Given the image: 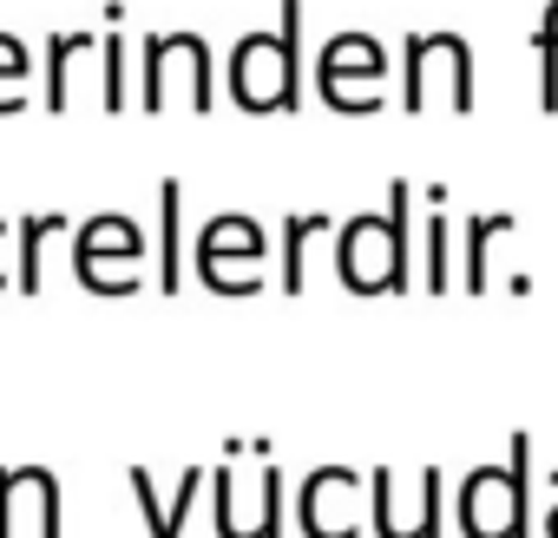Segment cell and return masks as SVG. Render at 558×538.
Masks as SVG:
<instances>
[{
	"instance_id": "1",
	"label": "cell",
	"mask_w": 558,
	"mask_h": 538,
	"mask_svg": "<svg viewBox=\"0 0 558 538\" xmlns=\"http://www.w3.org/2000/svg\"><path fill=\"white\" fill-rule=\"evenodd\" d=\"M460 538H532V433H512L506 466H473L453 492Z\"/></svg>"
},
{
	"instance_id": "2",
	"label": "cell",
	"mask_w": 558,
	"mask_h": 538,
	"mask_svg": "<svg viewBox=\"0 0 558 538\" xmlns=\"http://www.w3.org/2000/svg\"><path fill=\"white\" fill-rule=\"evenodd\" d=\"M408 184L388 191V210H362L342 223L336 236V269H342V283L355 296H395L408 290Z\"/></svg>"
},
{
	"instance_id": "3",
	"label": "cell",
	"mask_w": 558,
	"mask_h": 538,
	"mask_svg": "<svg viewBox=\"0 0 558 538\" xmlns=\"http://www.w3.org/2000/svg\"><path fill=\"white\" fill-rule=\"evenodd\" d=\"M210 518H217V538H283V473H276L269 440H256L250 486L236 479L230 460L210 473Z\"/></svg>"
},
{
	"instance_id": "4",
	"label": "cell",
	"mask_w": 558,
	"mask_h": 538,
	"mask_svg": "<svg viewBox=\"0 0 558 538\" xmlns=\"http://www.w3.org/2000/svg\"><path fill=\"white\" fill-rule=\"evenodd\" d=\"M440 505H447V479L440 466H421L401 492V473L395 466H375L368 473V518H375V538H440Z\"/></svg>"
},
{
	"instance_id": "5",
	"label": "cell",
	"mask_w": 558,
	"mask_h": 538,
	"mask_svg": "<svg viewBox=\"0 0 558 538\" xmlns=\"http://www.w3.org/2000/svg\"><path fill=\"white\" fill-rule=\"evenodd\" d=\"M368 479L355 466H316L296 486V531L303 538H362Z\"/></svg>"
},
{
	"instance_id": "6",
	"label": "cell",
	"mask_w": 558,
	"mask_h": 538,
	"mask_svg": "<svg viewBox=\"0 0 558 538\" xmlns=\"http://www.w3.org/2000/svg\"><path fill=\"white\" fill-rule=\"evenodd\" d=\"M21 505H34L40 538H66L60 473H53V466H0V538H14V531H21Z\"/></svg>"
},
{
	"instance_id": "7",
	"label": "cell",
	"mask_w": 558,
	"mask_h": 538,
	"mask_svg": "<svg viewBox=\"0 0 558 538\" xmlns=\"http://www.w3.org/2000/svg\"><path fill=\"white\" fill-rule=\"evenodd\" d=\"M125 486H132L138 518H145V531H151V538H184L191 505H197V492L210 486V473H204V466H184V473H178V486H171V492H158V486H151V473H145V466H132V473H125Z\"/></svg>"
},
{
	"instance_id": "8",
	"label": "cell",
	"mask_w": 558,
	"mask_h": 538,
	"mask_svg": "<svg viewBox=\"0 0 558 538\" xmlns=\"http://www.w3.org/2000/svg\"><path fill=\"white\" fill-rule=\"evenodd\" d=\"M99 262H119L125 277H138V262H145V236L132 217H93L80 236H73V269H80V283L93 290L99 277Z\"/></svg>"
},
{
	"instance_id": "9",
	"label": "cell",
	"mask_w": 558,
	"mask_h": 538,
	"mask_svg": "<svg viewBox=\"0 0 558 538\" xmlns=\"http://www.w3.org/2000/svg\"><path fill=\"white\" fill-rule=\"evenodd\" d=\"M263 249H269V236H263L250 217H210V223L197 230V277H204V269H217L223 256L263 262Z\"/></svg>"
},
{
	"instance_id": "10",
	"label": "cell",
	"mask_w": 558,
	"mask_h": 538,
	"mask_svg": "<svg viewBox=\"0 0 558 538\" xmlns=\"http://www.w3.org/2000/svg\"><path fill=\"white\" fill-rule=\"evenodd\" d=\"M178 210H184V184L165 178V184H158V217H165V223H158V230H165V236H158V243H165V256H158V290H165V296L184 290V223H178Z\"/></svg>"
},
{
	"instance_id": "11",
	"label": "cell",
	"mask_w": 558,
	"mask_h": 538,
	"mask_svg": "<svg viewBox=\"0 0 558 538\" xmlns=\"http://www.w3.org/2000/svg\"><path fill=\"white\" fill-rule=\"evenodd\" d=\"M53 230H66V217H60V210L21 217V256H14V290H21V296H40V249H47V236H53Z\"/></svg>"
},
{
	"instance_id": "12",
	"label": "cell",
	"mask_w": 558,
	"mask_h": 538,
	"mask_svg": "<svg viewBox=\"0 0 558 538\" xmlns=\"http://www.w3.org/2000/svg\"><path fill=\"white\" fill-rule=\"evenodd\" d=\"M316 230H329V217L323 210H303V217H290L283 223V290L296 296L303 290V249H310V236Z\"/></svg>"
},
{
	"instance_id": "13",
	"label": "cell",
	"mask_w": 558,
	"mask_h": 538,
	"mask_svg": "<svg viewBox=\"0 0 558 538\" xmlns=\"http://www.w3.org/2000/svg\"><path fill=\"white\" fill-rule=\"evenodd\" d=\"M499 230H512V210H493V217H473L466 223V290L473 296L486 290V249H493Z\"/></svg>"
},
{
	"instance_id": "14",
	"label": "cell",
	"mask_w": 558,
	"mask_h": 538,
	"mask_svg": "<svg viewBox=\"0 0 558 538\" xmlns=\"http://www.w3.org/2000/svg\"><path fill=\"white\" fill-rule=\"evenodd\" d=\"M93 40L86 34H53L47 40V112H66V66H73V53H86Z\"/></svg>"
},
{
	"instance_id": "15",
	"label": "cell",
	"mask_w": 558,
	"mask_h": 538,
	"mask_svg": "<svg viewBox=\"0 0 558 538\" xmlns=\"http://www.w3.org/2000/svg\"><path fill=\"white\" fill-rule=\"evenodd\" d=\"M165 60H171V34H151L145 40V112L165 106Z\"/></svg>"
},
{
	"instance_id": "16",
	"label": "cell",
	"mask_w": 558,
	"mask_h": 538,
	"mask_svg": "<svg viewBox=\"0 0 558 538\" xmlns=\"http://www.w3.org/2000/svg\"><path fill=\"white\" fill-rule=\"evenodd\" d=\"M453 277H447V223L440 217H427V290H447Z\"/></svg>"
},
{
	"instance_id": "17",
	"label": "cell",
	"mask_w": 558,
	"mask_h": 538,
	"mask_svg": "<svg viewBox=\"0 0 558 538\" xmlns=\"http://www.w3.org/2000/svg\"><path fill=\"white\" fill-rule=\"evenodd\" d=\"M106 106L125 112V40H119V34L106 40Z\"/></svg>"
},
{
	"instance_id": "18",
	"label": "cell",
	"mask_w": 558,
	"mask_h": 538,
	"mask_svg": "<svg viewBox=\"0 0 558 538\" xmlns=\"http://www.w3.org/2000/svg\"><path fill=\"white\" fill-rule=\"evenodd\" d=\"M27 73V47L21 40H0V80H21ZM0 112H14L8 99H0Z\"/></svg>"
},
{
	"instance_id": "19",
	"label": "cell",
	"mask_w": 558,
	"mask_h": 538,
	"mask_svg": "<svg viewBox=\"0 0 558 538\" xmlns=\"http://www.w3.org/2000/svg\"><path fill=\"white\" fill-rule=\"evenodd\" d=\"M538 531H545V538H558V499L545 505V518H538Z\"/></svg>"
},
{
	"instance_id": "20",
	"label": "cell",
	"mask_w": 558,
	"mask_h": 538,
	"mask_svg": "<svg viewBox=\"0 0 558 538\" xmlns=\"http://www.w3.org/2000/svg\"><path fill=\"white\" fill-rule=\"evenodd\" d=\"M545 492H551V499H558V466H551V473H545Z\"/></svg>"
},
{
	"instance_id": "21",
	"label": "cell",
	"mask_w": 558,
	"mask_h": 538,
	"mask_svg": "<svg viewBox=\"0 0 558 538\" xmlns=\"http://www.w3.org/2000/svg\"><path fill=\"white\" fill-rule=\"evenodd\" d=\"M0 236H8V230H0ZM8 283H14V277H8V269H0V290H8Z\"/></svg>"
}]
</instances>
